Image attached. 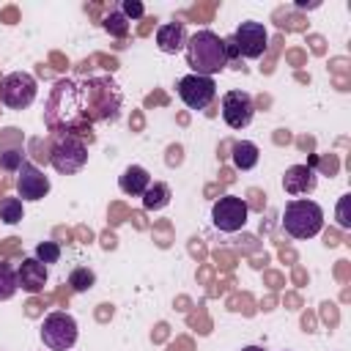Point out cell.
Segmentation results:
<instances>
[{
  "mask_svg": "<svg viewBox=\"0 0 351 351\" xmlns=\"http://www.w3.org/2000/svg\"><path fill=\"white\" fill-rule=\"evenodd\" d=\"M44 123L52 134H88L90 137V123L85 118V104H82V88L74 80H58L49 90L47 107H44Z\"/></svg>",
  "mask_w": 351,
  "mask_h": 351,
  "instance_id": "6da1fadb",
  "label": "cell"
},
{
  "mask_svg": "<svg viewBox=\"0 0 351 351\" xmlns=\"http://www.w3.org/2000/svg\"><path fill=\"white\" fill-rule=\"evenodd\" d=\"M82 88V104H85V118L88 123H99V121H110L115 123L121 118V107H123V93L118 88L115 80L110 77H93L80 82Z\"/></svg>",
  "mask_w": 351,
  "mask_h": 351,
  "instance_id": "7a4b0ae2",
  "label": "cell"
},
{
  "mask_svg": "<svg viewBox=\"0 0 351 351\" xmlns=\"http://www.w3.org/2000/svg\"><path fill=\"white\" fill-rule=\"evenodd\" d=\"M186 66L192 69V74H200V77H214L219 74L222 69H228V55H225V38H219L214 30L203 27V30H195L186 44Z\"/></svg>",
  "mask_w": 351,
  "mask_h": 351,
  "instance_id": "3957f363",
  "label": "cell"
},
{
  "mask_svg": "<svg viewBox=\"0 0 351 351\" xmlns=\"http://www.w3.org/2000/svg\"><path fill=\"white\" fill-rule=\"evenodd\" d=\"M282 228L291 239H313L321 233L324 228V208L315 203V200H307V197H293L285 203V211H282Z\"/></svg>",
  "mask_w": 351,
  "mask_h": 351,
  "instance_id": "277c9868",
  "label": "cell"
},
{
  "mask_svg": "<svg viewBox=\"0 0 351 351\" xmlns=\"http://www.w3.org/2000/svg\"><path fill=\"white\" fill-rule=\"evenodd\" d=\"M52 148H49V165L60 176L80 173L88 165V145L77 134H52Z\"/></svg>",
  "mask_w": 351,
  "mask_h": 351,
  "instance_id": "5b68a950",
  "label": "cell"
},
{
  "mask_svg": "<svg viewBox=\"0 0 351 351\" xmlns=\"http://www.w3.org/2000/svg\"><path fill=\"white\" fill-rule=\"evenodd\" d=\"M77 335H80V329H77V321L71 313L55 310L41 321V340L49 351H69L77 343Z\"/></svg>",
  "mask_w": 351,
  "mask_h": 351,
  "instance_id": "8992f818",
  "label": "cell"
},
{
  "mask_svg": "<svg viewBox=\"0 0 351 351\" xmlns=\"http://www.w3.org/2000/svg\"><path fill=\"white\" fill-rule=\"evenodd\" d=\"M38 82L30 71H11L0 80V101L8 110H25L36 101Z\"/></svg>",
  "mask_w": 351,
  "mask_h": 351,
  "instance_id": "52a82bcc",
  "label": "cell"
},
{
  "mask_svg": "<svg viewBox=\"0 0 351 351\" xmlns=\"http://www.w3.org/2000/svg\"><path fill=\"white\" fill-rule=\"evenodd\" d=\"M250 217V206L239 197V195H222L214 206H211V222L217 230L222 233H236L247 225Z\"/></svg>",
  "mask_w": 351,
  "mask_h": 351,
  "instance_id": "ba28073f",
  "label": "cell"
},
{
  "mask_svg": "<svg viewBox=\"0 0 351 351\" xmlns=\"http://www.w3.org/2000/svg\"><path fill=\"white\" fill-rule=\"evenodd\" d=\"M176 93L189 110H206L217 99V82H214V77L186 74L176 82Z\"/></svg>",
  "mask_w": 351,
  "mask_h": 351,
  "instance_id": "9c48e42d",
  "label": "cell"
},
{
  "mask_svg": "<svg viewBox=\"0 0 351 351\" xmlns=\"http://www.w3.org/2000/svg\"><path fill=\"white\" fill-rule=\"evenodd\" d=\"M233 41H236V49H239L241 58L258 60V58L266 52V47H269V30H266L263 22L247 19V22H241V25L233 30Z\"/></svg>",
  "mask_w": 351,
  "mask_h": 351,
  "instance_id": "30bf717a",
  "label": "cell"
},
{
  "mask_svg": "<svg viewBox=\"0 0 351 351\" xmlns=\"http://www.w3.org/2000/svg\"><path fill=\"white\" fill-rule=\"evenodd\" d=\"M255 118V101L247 90H228L222 96V121L230 129H247Z\"/></svg>",
  "mask_w": 351,
  "mask_h": 351,
  "instance_id": "8fae6325",
  "label": "cell"
},
{
  "mask_svg": "<svg viewBox=\"0 0 351 351\" xmlns=\"http://www.w3.org/2000/svg\"><path fill=\"white\" fill-rule=\"evenodd\" d=\"M49 189H52V184H49V178L44 176V170H38L33 162L25 159L22 167L16 170V195H19V200H22V203H25V200L36 203V200L47 197Z\"/></svg>",
  "mask_w": 351,
  "mask_h": 351,
  "instance_id": "7c38bea8",
  "label": "cell"
},
{
  "mask_svg": "<svg viewBox=\"0 0 351 351\" xmlns=\"http://www.w3.org/2000/svg\"><path fill=\"white\" fill-rule=\"evenodd\" d=\"M315 186H318V173L313 165H291L282 176V189L291 197L310 195V192H315Z\"/></svg>",
  "mask_w": 351,
  "mask_h": 351,
  "instance_id": "4fadbf2b",
  "label": "cell"
},
{
  "mask_svg": "<svg viewBox=\"0 0 351 351\" xmlns=\"http://www.w3.org/2000/svg\"><path fill=\"white\" fill-rule=\"evenodd\" d=\"M47 280H49V269L36 258H25L16 269V285L25 293H41Z\"/></svg>",
  "mask_w": 351,
  "mask_h": 351,
  "instance_id": "5bb4252c",
  "label": "cell"
},
{
  "mask_svg": "<svg viewBox=\"0 0 351 351\" xmlns=\"http://www.w3.org/2000/svg\"><path fill=\"white\" fill-rule=\"evenodd\" d=\"M186 44V30H184V22H165L156 27V47L159 52L165 55H176L181 52Z\"/></svg>",
  "mask_w": 351,
  "mask_h": 351,
  "instance_id": "9a60e30c",
  "label": "cell"
},
{
  "mask_svg": "<svg viewBox=\"0 0 351 351\" xmlns=\"http://www.w3.org/2000/svg\"><path fill=\"white\" fill-rule=\"evenodd\" d=\"M118 186L123 195L129 197H143V192L151 186V173L143 165H129L121 176H118Z\"/></svg>",
  "mask_w": 351,
  "mask_h": 351,
  "instance_id": "2e32d148",
  "label": "cell"
},
{
  "mask_svg": "<svg viewBox=\"0 0 351 351\" xmlns=\"http://www.w3.org/2000/svg\"><path fill=\"white\" fill-rule=\"evenodd\" d=\"M261 159V151L252 140H236L230 145V162L239 167V170H252Z\"/></svg>",
  "mask_w": 351,
  "mask_h": 351,
  "instance_id": "e0dca14e",
  "label": "cell"
},
{
  "mask_svg": "<svg viewBox=\"0 0 351 351\" xmlns=\"http://www.w3.org/2000/svg\"><path fill=\"white\" fill-rule=\"evenodd\" d=\"M173 192L165 181H151V186L143 192V208L145 211H162L167 203H170Z\"/></svg>",
  "mask_w": 351,
  "mask_h": 351,
  "instance_id": "ac0fdd59",
  "label": "cell"
},
{
  "mask_svg": "<svg viewBox=\"0 0 351 351\" xmlns=\"http://www.w3.org/2000/svg\"><path fill=\"white\" fill-rule=\"evenodd\" d=\"M93 285H96V274H93V269H88V266H77V269L69 271V288H71L74 293H85V291H90Z\"/></svg>",
  "mask_w": 351,
  "mask_h": 351,
  "instance_id": "d6986e66",
  "label": "cell"
},
{
  "mask_svg": "<svg viewBox=\"0 0 351 351\" xmlns=\"http://www.w3.org/2000/svg\"><path fill=\"white\" fill-rule=\"evenodd\" d=\"M101 27H104V30H107L112 38H126L132 25H129V19H126V16H123L118 8H112V11H110V14L101 19Z\"/></svg>",
  "mask_w": 351,
  "mask_h": 351,
  "instance_id": "ffe728a7",
  "label": "cell"
},
{
  "mask_svg": "<svg viewBox=\"0 0 351 351\" xmlns=\"http://www.w3.org/2000/svg\"><path fill=\"white\" fill-rule=\"evenodd\" d=\"M22 217H25V206L19 197H3L0 200V219L5 225H16V222H22Z\"/></svg>",
  "mask_w": 351,
  "mask_h": 351,
  "instance_id": "44dd1931",
  "label": "cell"
},
{
  "mask_svg": "<svg viewBox=\"0 0 351 351\" xmlns=\"http://www.w3.org/2000/svg\"><path fill=\"white\" fill-rule=\"evenodd\" d=\"M19 291L16 285V269L11 263H0V302H8Z\"/></svg>",
  "mask_w": 351,
  "mask_h": 351,
  "instance_id": "7402d4cb",
  "label": "cell"
},
{
  "mask_svg": "<svg viewBox=\"0 0 351 351\" xmlns=\"http://www.w3.org/2000/svg\"><path fill=\"white\" fill-rule=\"evenodd\" d=\"M33 258H36V261H41L44 266L58 263V261H60V244H58V241H41V244H36Z\"/></svg>",
  "mask_w": 351,
  "mask_h": 351,
  "instance_id": "603a6c76",
  "label": "cell"
},
{
  "mask_svg": "<svg viewBox=\"0 0 351 351\" xmlns=\"http://www.w3.org/2000/svg\"><path fill=\"white\" fill-rule=\"evenodd\" d=\"M22 162H25V156L19 148H0V167L3 170H19Z\"/></svg>",
  "mask_w": 351,
  "mask_h": 351,
  "instance_id": "cb8c5ba5",
  "label": "cell"
},
{
  "mask_svg": "<svg viewBox=\"0 0 351 351\" xmlns=\"http://www.w3.org/2000/svg\"><path fill=\"white\" fill-rule=\"evenodd\" d=\"M118 11L132 22V19H143V14H145V5L140 3V0H123L121 5H118Z\"/></svg>",
  "mask_w": 351,
  "mask_h": 351,
  "instance_id": "d4e9b609",
  "label": "cell"
},
{
  "mask_svg": "<svg viewBox=\"0 0 351 351\" xmlns=\"http://www.w3.org/2000/svg\"><path fill=\"white\" fill-rule=\"evenodd\" d=\"M348 203H351V195H343L340 203H337V225H340L343 230L351 228V219H348Z\"/></svg>",
  "mask_w": 351,
  "mask_h": 351,
  "instance_id": "484cf974",
  "label": "cell"
},
{
  "mask_svg": "<svg viewBox=\"0 0 351 351\" xmlns=\"http://www.w3.org/2000/svg\"><path fill=\"white\" fill-rule=\"evenodd\" d=\"M225 55H228V63L241 58V55H239V49H236V41H233V36H228V38H225Z\"/></svg>",
  "mask_w": 351,
  "mask_h": 351,
  "instance_id": "4316f807",
  "label": "cell"
},
{
  "mask_svg": "<svg viewBox=\"0 0 351 351\" xmlns=\"http://www.w3.org/2000/svg\"><path fill=\"white\" fill-rule=\"evenodd\" d=\"M241 351H266V348H263V346H244Z\"/></svg>",
  "mask_w": 351,
  "mask_h": 351,
  "instance_id": "83f0119b",
  "label": "cell"
}]
</instances>
